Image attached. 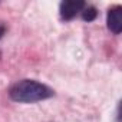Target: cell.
<instances>
[{"mask_svg": "<svg viewBox=\"0 0 122 122\" xmlns=\"http://www.w3.org/2000/svg\"><path fill=\"white\" fill-rule=\"evenodd\" d=\"M106 23H108V29L112 33H115V35L121 33V30H122V7L121 6H115V7L109 9Z\"/></svg>", "mask_w": 122, "mask_h": 122, "instance_id": "obj_3", "label": "cell"}, {"mask_svg": "<svg viewBox=\"0 0 122 122\" xmlns=\"http://www.w3.org/2000/svg\"><path fill=\"white\" fill-rule=\"evenodd\" d=\"M5 32H6V26H5L2 22H0V37H2V36L5 35Z\"/></svg>", "mask_w": 122, "mask_h": 122, "instance_id": "obj_5", "label": "cell"}, {"mask_svg": "<svg viewBox=\"0 0 122 122\" xmlns=\"http://www.w3.org/2000/svg\"><path fill=\"white\" fill-rule=\"evenodd\" d=\"M85 7V3L83 2H76V0H66V2H62L60 3V17L63 20H71L73 19L79 12H82V9Z\"/></svg>", "mask_w": 122, "mask_h": 122, "instance_id": "obj_2", "label": "cell"}, {"mask_svg": "<svg viewBox=\"0 0 122 122\" xmlns=\"http://www.w3.org/2000/svg\"><path fill=\"white\" fill-rule=\"evenodd\" d=\"M9 95L16 102L32 103V102H39V101L53 96V91L37 81L23 79L10 88Z\"/></svg>", "mask_w": 122, "mask_h": 122, "instance_id": "obj_1", "label": "cell"}, {"mask_svg": "<svg viewBox=\"0 0 122 122\" xmlns=\"http://www.w3.org/2000/svg\"><path fill=\"white\" fill-rule=\"evenodd\" d=\"M81 13H82V19H83L85 22H92V20H95L96 16H98L96 9H95L93 6H86V5H85V7L82 9Z\"/></svg>", "mask_w": 122, "mask_h": 122, "instance_id": "obj_4", "label": "cell"}]
</instances>
